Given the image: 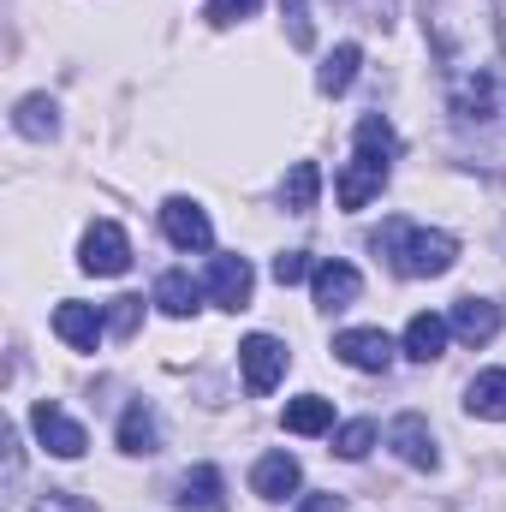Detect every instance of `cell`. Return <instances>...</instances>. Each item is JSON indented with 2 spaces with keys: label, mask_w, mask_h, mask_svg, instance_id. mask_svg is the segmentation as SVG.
<instances>
[{
  "label": "cell",
  "mask_w": 506,
  "mask_h": 512,
  "mask_svg": "<svg viewBox=\"0 0 506 512\" xmlns=\"http://www.w3.org/2000/svg\"><path fill=\"white\" fill-rule=\"evenodd\" d=\"M352 161L340 167V209H364L370 197H376L381 185H387V173H393V155H399V131L387 126V114H364L358 131H352Z\"/></svg>",
  "instance_id": "6da1fadb"
},
{
  "label": "cell",
  "mask_w": 506,
  "mask_h": 512,
  "mask_svg": "<svg viewBox=\"0 0 506 512\" xmlns=\"http://www.w3.org/2000/svg\"><path fill=\"white\" fill-rule=\"evenodd\" d=\"M376 251L405 274V280H435L459 262V239L441 227H411V221H387L376 233Z\"/></svg>",
  "instance_id": "7a4b0ae2"
},
{
  "label": "cell",
  "mask_w": 506,
  "mask_h": 512,
  "mask_svg": "<svg viewBox=\"0 0 506 512\" xmlns=\"http://www.w3.org/2000/svg\"><path fill=\"white\" fill-rule=\"evenodd\" d=\"M286 364H292V352H286L274 334H251V340L239 346V370H245V387H251V393H274L280 376H286Z\"/></svg>",
  "instance_id": "3957f363"
},
{
  "label": "cell",
  "mask_w": 506,
  "mask_h": 512,
  "mask_svg": "<svg viewBox=\"0 0 506 512\" xmlns=\"http://www.w3.org/2000/svg\"><path fill=\"white\" fill-rule=\"evenodd\" d=\"M30 429H36V441L54 453V459H84V447H90V435H84V423H72L54 399H42L36 411H30Z\"/></svg>",
  "instance_id": "277c9868"
},
{
  "label": "cell",
  "mask_w": 506,
  "mask_h": 512,
  "mask_svg": "<svg viewBox=\"0 0 506 512\" xmlns=\"http://www.w3.org/2000/svg\"><path fill=\"white\" fill-rule=\"evenodd\" d=\"M161 233H167L179 251H209V245H215V227H209L203 203H191V197H167V203H161Z\"/></svg>",
  "instance_id": "5b68a950"
},
{
  "label": "cell",
  "mask_w": 506,
  "mask_h": 512,
  "mask_svg": "<svg viewBox=\"0 0 506 512\" xmlns=\"http://www.w3.org/2000/svg\"><path fill=\"white\" fill-rule=\"evenodd\" d=\"M78 262H84V274H126L131 268V239L114 227V221H96V227L84 233Z\"/></svg>",
  "instance_id": "8992f818"
},
{
  "label": "cell",
  "mask_w": 506,
  "mask_h": 512,
  "mask_svg": "<svg viewBox=\"0 0 506 512\" xmlns=\"http://www.w3.org/2000/svg\"><path fill=\"white\" fill-rule=\"evenodd\" d=\"M334 358L364 370V376H381L393 364V340L381 328H346V334H334Z\"/></svg>",
  "instance_id": "52a82bcc"
},
{
  "label": "cell",
  "mask_w": 506,
  "mask_h": 512,
  "mask_svg": "<svg viewBox=\"0 0 506 512\" xmlns=\"http://www.w3.org/2000/svg\"><path fill=\"white\" fill-rule=\"evenodd\" d=\"M54 334H60L72 352H96V346H102V334H108V316H102L96 304L66 298V304H54Z\"/></svg>",
  "instance_id": "ba28073f"
},
{
  "label": "cell",
  "mask_w": 506,
  "mask_h": 512,
  "mask_svg": "<svg viewBox=\"0 0 506 512\" xmlns=\"http://www.w3.org/2000/svg\"><path fill=\"white\" fill-rule=\"evenodd\" d=\"M387 441H393V453H399L411 471H435V465H441V453H435V435H429V423H423L417 411H405V417L387 429Z\"/></svg>",
  "instance_id": "9c48e42d"
},
{
  "label": "cell",
  "mask_w": 506,
  "mask_h": 512,
  "mask_svg": "<svg viewBox=\"0 0 506 512\" xmlns=\"http://www.w3.org/2000/svg\"><path fill=\"white\" fill-rule=\"evenodd\" d=\"M251 286H256V274H251L245 256H215L209 262V292H215L221 310H245L251 304Z\"/></svg>",
  "instance_id": "30bf717a"
},
{
  "label": "cell",
  "mask_w": 506,
  "mask_h": 512,
  "mask_svg": "<svg viewBox=\"0 0 506 512\" xmlns=\"http://www.w3.org/2000/svg\"><path fill=\"white\" fill-rule=\"evenodd\" d=\"M447 322H453V334H459L465 346H489V340L501 334V304H495V298H459Z\"/></svg>",
  "instance_id": "8fae6325"
},
{
  "label": "cell",
  "mask_w": 506,
  "mask_h": 512,
  "mask_svg": "<svg viewBox=\"0 0 506 512\" xmlns=\"http://www.w3.org/2000/svg\"><path fill=\"white\" fill-rule=\"evenodd\" d=\"M310 286H316V304H322V310H346V304L364 292V274H358L352 262H316Z\"/></svg>",
  "instance_id": "7c38bea8"
},
{
  "label": "cell",
  "mask_w": 506,
  "mask_h": 512,
  "mask_svg": "<svg viewBox=\"0 0 506 512\" xmlns=\"http://www.w3.org/2000/svg\"><path fill=\"white\" fill-rule=\"evenodd\" d=\"M298 483H304V471H298L292 453H262L251 471V489L262 501H286V495H298Z\"/></svg>",
  "instance_id": "4fadbf2b"
},
{
  "label": "cell",
  "mask_w": 506,
  "mask_h": 512,
  "mask_svg": "<svg viewBox=\"0 0 506 512\" xmlns=\"http://www.w3.org/2000/svg\"><path fill=\"white\" fill-rule=\"evenodd\" d=\"M447 334H453V322H447V316H435V310H417V316L405 322V358H417V364H435V358L447 352Z\"/></svg>",
  "instance_id": "5bb4252c"
},
{
  "label": "cell",
  "mask_w": 506,
  "mask_h": 512,
  "mask_svg": "<svg viewBox=\"0 0 506 512\" xmlns=\"http://www.w3.org/2000/svg\"><path fill=\"white\" fill-rule=\"evenodd\" d=\"M358 66H364V48H358V42H340V48L322 60L316 90H322V96H346V90L358 84Z\"/></svg>",
  "instance_id": "9a60e30c"
},
{
  "label": "cell",
  "mask_w": 506,
  "mask_h": 512,
  "mask_svg": "<svg viewBox=\"0 0 506 512\" xmlns=\"http://www.w3.org/2000/svg\"><path fill=\"white\" fill-rule=\"evenodd\" d=\"M155 304H161L167 316H179V322H185V316H197V304H203V286H197L185 268H167V274L155 280Z\"/></svg>",
  "instance_id": "2e32d148"
},
{
  "label": "cell",
  "mask_w": 506,
  "mask_h": 512,
  "mask_svg": "<svg viewBox=\"0 0 506 512\" xmlns=\"http://www.w3.org/2000/svg\"><path fill=\"white\" fill-rule=\"evenodd\" d=\"M465 411L471 417H489V423H506V370H483L465 387Z\"/></svg>",
  "instance_id": "e0dca14e"
},
{
  "label": "cell",
  "mask_w": 506,
  "mask_h": 512,
  "mask_svg": "<svg viewBox=\"0 0 506 512\" xmlns=\"http://www.w3.org/2000/svg\"><path fill=\"white\" fill-rule=\"evenodd\" d=\"M316 197H322V167H316V161H298V167L286 173V185H280L286 215H310V209H316Z\"/></svg>",
  "instance_id": "ac0fdd59"
},
{
  "label": "cell",
  "mask_w": 506,
  "mask_h": 512,
  "mask_svg": "<svg viewBox=\"0 0 506 512\" xmlns=\"http://www.w3.org/2000/svg\"><path fill=\"white\" fill-rule=\"evenodd\" d=\"M286 429H292V435H322V429H334V399H322V393L292 399V405H286Z\"/></svg>",
  "instance_id": "d6986e66"
},
{
  "label": "cell",
  "mask_w": 506,
  "mask_h": 512,
  "mask_svg": "<svg viewBox=\"0 0 506 512\" xmlns=\"http://www.w3.org/2000/svg\"><path fill=\"white\" fill-rule=\"evenodd\" d=\"M120 447L137 453V459L161 447V429H155V411H149V405H126V417H120Z\"/></svg>",
  "instance_id": "ffe728a7"
},
{
  "label": "cell",
  "mask_w": 506,
  "mask_h": 512,
  "mask_svg": "<svg viewBox=\"0 0 506 512\" xmlns=\"http://www.w3.org/2000/svg\"><path fill=\"white\" fill-rule=\"evenodd\" d=\"M12 126H18V137H36V143H42V137L60 131V108H54L48 96H24L18 114H12Z\"/></svg>",
  "instance_id": "44dd1931"
},
{
  "label": "cell",
  "mask_w": 506,
  "mask_h": 512,
  "mask_svg": "<svg viewBox=\"0 0 506 512\" xmlns=\"http://www.w3.org/2000/svg\"><path fill=\"white\" fill-rule=\"evenodd\" d=\"M179 507L185 512H221V471H215V465H197V471L185 477Z\"/></svg>",
  "instance_id": "7402d4cb"
},
{
  "label": "cell",
  "mask_w": 506,
  "mask_h": 512,
  "mask_svg": "<svg viewBox=\"0 0 506 512\" xmlns=\"http://www.w3.org/2000/svg\"><path fill=\"white\" fill-rule=\"evenodd\" d=\"M370 447H376V423H370V417H358V423H340V429H334V453H340V459H364Z\"/></svg>",
  "instance_id": "603a6c76"
},
{
  "label": "cell",
  "mask_w": 506,
  "mask_h": 512,
  "mask_svg": "<svg viewBox=\"0 0 506 512\" xmlns=\"http://www.w3.org/2000/svg\"><path fill=\"white\" fill-rule=\"evenodd\" d=\"M280 18H286L292 48H310V42H316V30H310V0H280Z\"/></svg>",
  "instance_id": "cb8c5ba5"
},
{
  "label": "cell",
  "mask_w": 506,
  "mask_h": 512,
  "mask_svg": "<svg viewBox=\"0 0 506 512\" xmlns=\"http://www.w3.org/2000/svg\"><path fill=\"white\" fill-rule=\"evenodd\" d=\"M137 322H143V298H114L108 304V334H137Z\"/></svg>",
  "instance_id": "d4e9b609"
},
{
  "label": "cell",
  "mask_w": 506,
  "mask_h": 512,
  "mask_svg": "<svg viewBox=\"0 0 506 512\" xmlns=\"http://www.w3.org/2000/svg\"><path fill=\"white\" fill-rule=\"evenodd\" d=\"M268 274H274L280 286H298V280H310L316 268H310V256H304V251H280V256H274V268H268Z\"/></svg>",
  "instance_id": "484cf974"
},
{
  "label": "cell",
  "mask_w": 506,
  "mask_h": 512,
  "mask_svg": "<svg viewBox=\"0 0 506 512\" xmlns=\"http://www.w3.org/2000/svg\"><path fill=\"white\" fill-rule=\"evenodd\" d=\"M256 6H262V0H209V12H203V18L227 30V24H239V18H251Z\"/></svg>",
  "instance_id": "4316f807"
},
{
  "label": "cell",
  "mask_w": 506,
  "mask_h": 512,
  "mask_svg": "<svg viewBox=\"0 0 506 512\" xmlns=\"http://www.w3.org/2000/svg\"><path fill=\"white\" fill-rule=\"evenodd\" d=\"M36 512H96V507H90V501H78L72 489H48V495L36 501Z\"/></svg>",
  "instance_id": "83f0119b"
},
{
  "label": "cell",
  "mask_w": 506,
  "mask_h": 512,
  "mask_svg": "<svg viewBox=\"0 0 506 512\" xmlns=\"http://www.w3.org/2000/svg\"><path fill=\"white\" fill-rule=\"evenodd\" d=\"M298 512H346V507H340V495H304Z\"/></svg>",
  "instance_id": "f1b7e54d"
}]
</instances>
